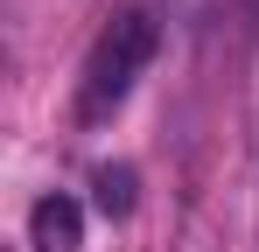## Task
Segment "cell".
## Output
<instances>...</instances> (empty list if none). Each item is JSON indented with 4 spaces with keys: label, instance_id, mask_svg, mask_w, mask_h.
<instances>
[{
    "label": "cell",
    "instance_id": "6da1fadb",
    "mask_svg": "<svg viewBox=\"0 0 259 252\" xmlns=\"http://www.w3.org/2000/svg\"><path fill=\"white\" fill-rule=\"evenodd\" d=\"M154 49H161V28H154L147 7L112 14L105 35L91 42V56H84V77H77V119H84V126L112 119V112L126 105V91L140 84V70L154 63Z\"/></svg>",
    "mask_w": 259,
    "mask_h": 252
},
{
    "label": "cell",
    "instance_id": "7a4b0ae2",
    "mask_svg": "<svg viewBox=\"0 0 259 252\" xmlns=\"http://www.w3.org/2000/svg\"><path fill=\"white\" fill-rule=\"evenodd\" d=\"M28 245L35 252H77L84 245V203L77 196H42V203L28 210Z\"/></svg>",
    "mask_w": 259,
    "mask_h": 252
},
{
    "label": "cell",
    "instance_id": "3957f363",
    "mask_svg": "<svg viewBox=\"0 0 259 252\" xmlns=\"http://www.w3.org/2000/svg\"><path fill=\"white\" fill-rule=\"evenodd\" d=\"M91 189H98V210H105V217H126L133 210V168L126 161H105L98 175H91Z\"/></svg>",
    "mask_w": 259,
    "mask_h": 252
},
{
    "label": "cell",
    "instance_id": "277c9868",
    "mask_svg": "<svg viewBox=\"0 0 259 252\" xmlns=\"http://www.w3.org/2000/svg\"><path fill=\"white\" fill-rule=\"evenodd\" d=\"M210 21L231 42H259V0H210Z\"/></svg>",
    "mask_w": 259,
    "mask_h": 252
}]
</instances>
